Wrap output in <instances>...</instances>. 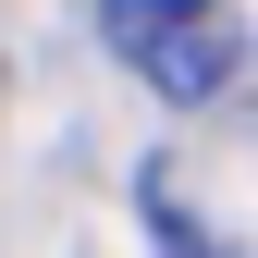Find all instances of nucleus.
Returning <instances> with one entry per match:
<instances>
[{
    "label": "nucleus",
    "instance_id": "1",
    "mask_svg": "<svg viewBox=\"0 0 258 258\" xmlns=\"http://www.w3.org/2000/svg\"><path fill=\"white\" fill-rule=\"evenodd\" d=\"M99 49L148 86V99L209 111L221 86L246 74V13L234 0H99Z\"/></svg>",
    "mask_w": 258,
    "mask_h": 258
}]
</instances>
